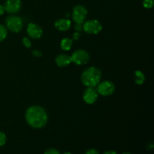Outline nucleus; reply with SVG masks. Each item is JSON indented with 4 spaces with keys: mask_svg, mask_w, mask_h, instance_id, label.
<instances>
[{
    "mask_svg": "<svg viewBox=\"0 0 154 154\" xmlns=\"http://www.w3.org/2000/svg\"><path fill=\"white\" fill-rule=\"evenodd\" d=\"M6 140H7V138H6L5 134L0 131V147L5 144Z\"/></svg>",
    "mask_w": 154,
    "mask_h": 154,
    "instance_id": "f3484780",
    "label": "nucleus"
},
{
    "mask_svg": "<svg viewBox=\"0 0 154 154\" xmlns=\"http://www.w3.org/2000/svg\"><path fill=\"white\" fill-rule=\"evenodd\" d=\"M83 29L88 34L96 35L102 31V26L97 20H89L84 22Z\"/></svg>",
    "mask_w": 154,
    "mask_h": 154,
    "instance_id": "39448f33",
    "label": "nucleus"
},
{
    "mask_svg": "<svg viewBox=\"0 0 154 154\" xmlns=\"http://www.w3.org/2000/svg\"><path fill=\"white\" fill-rule=\"evenodd\" d=\"M63 154H72V153H71L70 152H66V153H64Z\"/></svg>",
    "mask_w": 154,
    "mask_h": 154,
    "instance_id": "a878e982",
    "label": "nucleus"
},
{
    "mask_svg": "<svg viewBox=\"0 0 154 154\" xmlns=\"http://www.w3.org/2000/svg\"><path fill=\"white\" fill-rule=\"evenodd\" d=\"M72 43H73V40L70 38H65L63 40L61 41V43H60V47H61L63 51H68L72 48Z\"/></svg>",
    "mask_w": 154,
    "mask_h": 154,
    "instance_id": "ddd939ff",
    "label": "nucleus"
},
{
    "mask_svg": "<svg viewBox=\"0 0 154 154\" xmlns=\"http://www.w3.org/2000/svg\"><path fill=\"white\" fill-rule=\"evenodd\" d=\"M5 7H4V5H0V16H1V15H2L3 14H4V12H5Z\"/></svg>",
    "mask_w": 154,
    "mask_h": 154,
    "instance_id": "5701e85b",
    "label": "nucleus"
},
{
    "mask_svg": "<svg viewBox=\"0 0 154 154\" xmlns=\"http://www.w3.org/2000/svg\"><path fill=\"white\" fill-rule=\"evenodd\" d=\"M102 73L96 67H90L85 69L81 75V81L87 87H95L100 83Z\"/></svg>",
    "mask_w": 154,
    "mask_h": 154,
    "instance_id": "f03ea898",
    "label": "nucleus"
},
{
    "mask_svg": "<svg viewBox=\"0 0 154 154\" xmlns=\"http://www.w3.org/2000/svg\"><path fill=\"white\" fill-rule=\"evenodd\" d=\"M5 24L8 29L11 31L12 32H19L23 28L22 19L20 17L14 16V15L8 17L6 18Z\"/></svg>",
    "mask_w": 154,
    "mask_h": 154,
    "instance_id": "7ed1b4c3",
    "label": "nucleus"
},
{
    "mask_svg": "<svg viewBox=\"0 0 154 154\" xmlns=\"http://www.w3.org/2000/svg\"><path fill=\"white\" fill-rule=\"evenodd\" d=\"M84 154H99L97 150L96 149H90L87 151H86V153Z\"/></svg>",
    "mask_w": 154,
    "mask_h": 154,
    "instance_id": "aec40b11",
    "label": "nucleus"
},
{
    "mask_svg": "<svg viewBox=\"0 0 154 154\" xmlns=\"http://www.w3.org/2000/svg\"><path fill=\"white\" fill-rule=\"evenodd\" d=\"M44 154H60V152L54 148H49L47 150H45Z\"/></svg>",
    "mask_w": 154,
    "mask_h": 154,
    "instance_id": "6ab92c4d",
    "label": "nucleus"
},
{
    "mask_svg": "<svg viewBox=\"0 0 154 154\" xmlns=\"http://www.w3.org/2000/svg\"><path fill=\"white\" fill-rule=\"evenodd\" d=\"M26 120L31 127L34 129H42L46 126L48 117L46 111L42 107L31 106L26 112Z\"/></svg>",
    "mask_w": 154,
    "mask_h": 154,
    "instance_id": "f257e3e1",
    "label": "nucleus"
},
{
    "mask_svg": "<svg viewBox=\"0 0 154 154\" xmlns=\"http://www.w3.org/2000/svg\"><path fill=\"white\" fill-rule=\"evenodd\" d=\"M22 2L20 0H7L5 4V10L10 14L17 13L21 8Z\"/></svg>",
    "mask_w": 154,
    "mask_h": 154,
    "instance_id": "9d476101",
    "label": "nucleus"
},
{
    "mask_svg": "<svg viewBox=\"0 0 154 154\" xmlns=\"http://www.w3.org/2000/svg\"><path fill=\"white\" fill-rule=\"evenodd\" d=\"M71 59H72V63H75L78 66H81V65H85L88 63L90 60V55L86 51L80 49L77 50L72 54V55L71 56Z\"/></svg>",
    "mask_w": 154,
    "mask_h": 154,
    "instance_id": "20e7f679",
    "label": "nucleus"
},
{
    "mask_svg": "<svg viewBox=\"0 0 154 154\" xmlns=\"http://www.w3.org/2000/svg\"><path fill=\"white\" fill-rule=\"evenodd\" d=\"M27 34L30 38L33 39H38L43 34V30L40 26L33 23H30L27 27Z\"/></svg>",
    "mask_w": 154,
    "mask_h": 154,
    "instance_id": "1a4fd4ad",
    "label": "nucleus"
},
{
    "mask_svg": "<svg viewBox=\"0 0 154 154\" xmlns=\"http://www.w3.org/2000/svg\"><path fill=\"white\" fill-rule=\"evenodd\" d=\"M33 55L36 56V57H42V52L39 51H37V50H35V51H33Z\"/></svg>",
    "mask_w": 154,
    "mask_h": 154,
    "instance_id": "412c9836",
    "label": "nucleus"
},
{
    "mask_svg": "<svg viewBox=\"0 0 154 154\" xmlns=\"http://www.w3.org/2000/svg\"><path fill=\"white\" fill-rule=\"evenodd\" d=\"M23 44L24 46L27 48H31V46H32L31 41H30L29 39L26 37H24L23 38Z\"/></svg>",
    "mask_w": 154,
    "mask_h": 154,
    "instance_id": "a211bd4d",
    "label": "nucleus"
},
{
    "mask_svg": "<svg viewBox=\"0 0 154 154\" xmlns=\"http://www.w3.org/2000/svg\"><path fill=\"white\" fill-rule=\"evenodd\" d=\"M75 28V29H76V30H78V31H80V30H81L83 29L82 23H76Z\"/></svg>",
    "mask_w": 154,
    "mask_h": 154,
    "instance_id": "4be33fe9",
    "label": "nucleus"
},
{
    "mask_svg": "<svg viewBox=\"0 0 154 154\" xmlns=\"http://www.w3.org/2000/svg\"><path fill=\"white\" fill-rule=\"evenodd\" d=\"M143 6L147 9L151 8L153 6V0H143Z\"/></svg>",
    "mask_w": 154,
    "mask_h": 154,
    "instance_id": "dca6fc26",
    "label": "nucleus"
},
{
    "mask_svg": "<svg viewBox=\"0 0 154 154\" xmlns=\"http://www.w3.org/2000/svg\"><path fill=\"white\" fill-rule=\"evenodd\" d=\"M144 81H145V76H144V73L141 72V71L136 70L135 72V81L137 84L141 85V84H144Z\"/></svg>",
    "mask_w": 154,
    "mask_h": 154,
    "instance_id": "4468645a",
    "label": "nucleus"
},
{
    "mask_svg": "<svg viewBox=\"0 0 154 154\" xmlns=\"http://www.w3.org/2000/svg\"><path fill=\"white\" fill-rule=\"evenodd\" d=\"M103 154H117V152L114 151V150H108V151L105 152Z\"/></svg>",
    "mask_w": 154,
    "mask_h": 154,
    "instance_id": "b1692460",
    "label": "nucleus"
},
{
    "mask_svg": "<svg viewBox=\"0 0 154 154\" xmlns=\"http://www.w3.org/2000/svg\"><path fill=\"white\" fill-rule=\"evenodd\" d=\"M56 63L60 67H66V66L70 65L72 63V59H71L70 56L67 55V54H60V55L57 56L56 58Z\"/></svg>",
    "mask_w": 154,
    "mask_h": 154,
    "instance_id": "9b49d317",
    "label": "nucleus"
},
{
    "mask_svg": "<svg viewBox=\"0 0 154 154\" xmlns=\"http://www.w3.org/2000/svg\"><path fill=\"white\" fill-rule=\"evenodd\" d=\"M80 34L79 33H75V34H74V39H75V40H78V38H80Z\"/></svg>",
    "mask_w": 154,
    "mask_h": 154,
    "instance_id": "393cba45",
    "label": "nucleus"
},
{
    "mask_svg": "<svg viewBox=\"0 0 154 154\" xmlns=\"http://www.w3.org/2000/svg\"><path fill=\"white\" fill-rule=\"evenodd\" d=\"M8 35V30L5 26L0 25V42L5 39Z\"/></svg>",
    "mask_w": 154,
    "mask_h": 154,
    "instance_id": "2eb2a0df",
    "label": "nucleus"
},
{
    "mask_svg": "<svg viewBox=\"0 0 154 154\" xmlns=\"http://www.w3.org/2000/svg\"><path fill=\"white\" fill-rule=\"evenodd\" d=\"M55 27L60 31H67L71 27V20L69 19H59L55 22Z\"/></svg>",
    "mask_w": 154,
    "mask_h": 154,
    "instance_id": "f8f14e48",
    "label": "nucleus"
},
{
    "mask_svg": "<svg viewBox=\"0 0 154 154\" xmlns=\"http://www.w3.org/2000/svg\"><path fill=\"white\" fill-rule=\"evenodd\" d=\"M87 15V10L84 6L76 5L72 11V19L76 23H83Z\"/></svg>",
    "mask_w": 154,
    "mask_h": 154,
    "instance_id": "0eeeda50",
    "label": "nucleus"
},
{
    "mask_svg": "<svg viewBox=\"0 0 154 154\" xmlns=\"http://www.w3.org/2000/svg\"><path fill=\"white\" fill-rule=\"evenodd\" d=\"M96 90L98 93L103 96H109L115 91V85L110 81H105L98 84Z\"/></svg>",
    "mask_w": 154,
    "mask_h": 154,
    "instance_id": "423d86ee",
    "label": "nucleus"
},
{
    "mask_svg": "<svg viewBox=\"0 0 154 154\" xmlns=\"http://www.w3.org/2000/svg\"><path fill=\"white\" fill-rule=\"evenodd\" d=\"M98 92L94 87H87L84 92L83 99L87 104L92 105L95 103L98 99Z\"/></svg>",
    "mask_w": 154,
    "mask_h": 154,
    "instance_id": "6e6552de",
    "label": "nucleus"
},
{
    "mask_svg": "<svg viewBox=\"0 0 154 154\" xmlns=\"http://www.w3.org/2000/svg\"><path fill=\"white\" fill-rule=\"evenodd\" d=\"M123 154H132V153H123Z\"/></svg>",
    "mask_w": 154,
    "mask_h": 154,
    "instance_id": "bb28decb",
    "label": "nucleus"
}]
</instances>
